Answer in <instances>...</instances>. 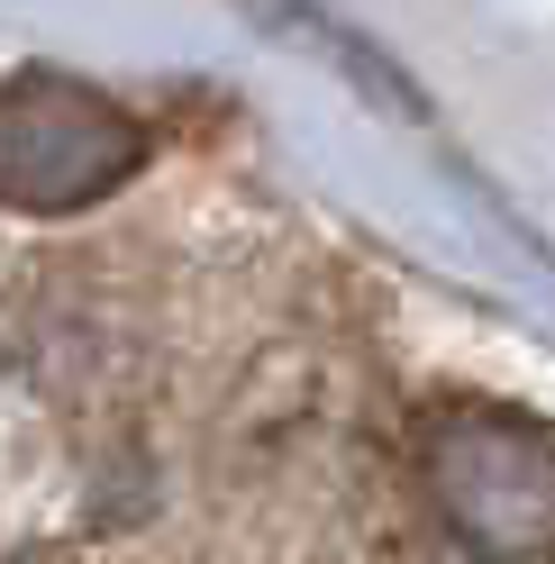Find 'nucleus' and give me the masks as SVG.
I'll return each mask as SVG.
<instances>
[{
    "mask_svg": "<svg viewBox=\"0 0 555 564\" xmlns=\"http://www.w3.org/2000/svg\"><path fill=\"white\" fill-rule=\"evenodd\" d=\"M264 28H273V37H301V46H319V55L337 64V74H356L373 100H383V110H420V91H410V74H401V64H383L364 37H346V28H328L319 10H309V0H264Z\"/></svg>",
    "mask_w": 555,
    "mask_h": 564,
    "instance_id": "3",
    "label": "nucleus"
},
{
    "mask_svg": "<svg viewBox=\"0 0 555 564\" xmlns=\"http://www.w3.org/2000/svg\"><path fill=\"white\" fill-rule=\"evenodd\" d=\"M428 491L482 564H555V429L456 410L428 437Z\"/></svg>",
    "mask_w": 555,
    "mask_h": 564,
    "instance_id": "1",
    "label": "nucleus"
},
{
    "mask_svg": "<svg viewBox=\"0 0 555 564\" xmlns=\"http://www.w3.org/2000/svg\"><path fill=\"white\" fill-rule=\"evenodd\" d=\"M128 173H137V128L83 83L0 91V200L10 209H83Z\"/></svg>",
    "mask_w": 555,
    "mask_h": 564,
    "instance_id": "2",
    "label": "nucleus"
}]
</instances>
